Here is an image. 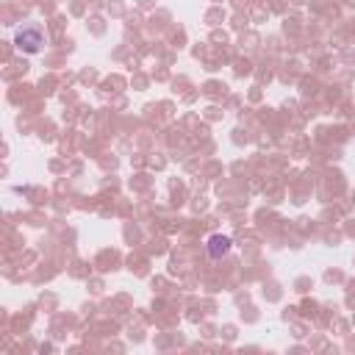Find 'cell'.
Masks as SVG:
<instances>
[{
	"instance_id": "6da1fadb",
	"label": "cell",
	"mask_w": 355,
	"mask_h": 355,
	"mask_svg": "<svg viewBox=\"0 0 355 355\" xmlns=\"http://www.w3.org/2000/svg\"><path fill=\"white\" fill-rule=\"evenodd\" d=\"M14 42H17V47H19L22 53H31V55H33V53L42 50V44H44V33H42L39 25H25V28L17 31Z\"/></svg>"
},
{
	"instance_id": "7a4b0ae2",
	"label": "cell",
	"mask_w": 355,
	"mask_h": 355,
	"mask_svg": "<svg viewBox=\"0 0 355 355\" xmlns=\"http://www.w3.org/2000/svg\"><path fill=\"white\" fill-rule=\"evenodd\" d=\"M230 236H222V233H214L211 239H208V244H205V252H208V258H214V261H219L222 255H227L230 252Z\"/></svg>"
}]
</instances>
